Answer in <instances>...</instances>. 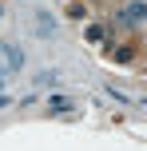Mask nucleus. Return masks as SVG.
Instances as JSON below:
<instances>
[{
  "mask_svg": "<svg viewBox=\"0 0 147 151\" xmlns=\"http://www.w3.org/2000/svg\"><path fill=\"white\" fill-rule=\"evenodd\" d=\"M0 48H4V56H8V64H12V68H20V64H24V60H20V52H16L12 44H0Z\"/></svg>",
  "mask_w": 147,
  "mask_h": 151,
  "instance_id": "obj_2",
  "label": "nucleus"
},
{
  "mask_svg": "<svg viewBox=\"0 0 147 151\" xmlns=\"http://www.w3.org/2000/svg\"><path fill=\"white\" fill-rule=\"evenodd\" d=\"M143 16H147V8H143V4H127L123 12H119V20H131V24H139Z\"/></svg>",
  "mask_w": 147,
  "mask_h": 151,
  "instance_id": "obj_1",
  "label": "nucleus"
},
{
  "mask_svg": "<svg viewBox=\"0 0 147 151\" xmlns=\"http://www.w3.org/2000/svg\"><path fill=\"white\" fill-rule=\"evenodd\" d=\"M103 36H108V32H103V28H100V24H92V28H87V40H92V44H100V40H103Z\"/></svg>",
  "mask_w": 147,
  "mask_h": 151,
  "instance_id": "obj_3",
  "label": "nucleus"
},
{
  "mask_svg": "<svg viewBox=\"0 0 147 151\" xmlns=\"http://www.w3.org/2000/svg\"><path fill=\"white\" fill-rule=\"evenodd\" d=\"M36 28L44 32V36H52V20H48V16H40V20H36Z\"/></svg>",
  "mask_w": 147,
  "mask_h": 151,
  "instance_id": "obj_4",
  "label": "nucleus"
}]
</instances>
